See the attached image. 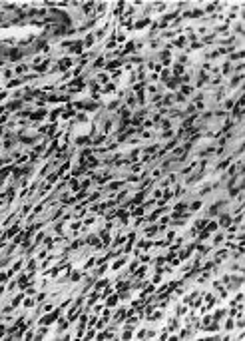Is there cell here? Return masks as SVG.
I'll return each mask as SVG.
<instances>
[{
    "label": "cell",
    "instance_id": "6da1fadb",
    "mask_svg": "<svg viewBox=\"0 0 245 341\" xmlns=\"http://www.w3.org/2000/svg\"><path fill=\"white\" fill-rule=\"evenodd\" d=\"M231 224H233V216L231 214H219V221H217L219 227H227Z\"/></svg>",
    "mask_w": 245,
    "mask_h": 341
},
{
    "label": "cell",
    "instance_id": "7c38bea8",
    "mask_svg": "<svg viewBox=\"0 0 245 341\" xmlns=\"http://www.w3.org/2000/svg\"><path fill=\"white\" fill-rule=\"evenodd\" d=\"M24 297H26L24 293H18V295H16V297H14V299H12V303H10V305H12V307H18V305H20V303H22V299H24Z\"/></svg>",
    "mask_w": 245,
    "mask_h": 341
},
{
    "label": "cell",
    "instance_id": "277c9868",
    "mask_svg": "<svg viewBox=\"0 0 245 341\" xmlns=\"http://www.w3.org/2000/svg\"><path fill=\"white\" fill-rule=\"evenodd\" d=\"M104 66H106V56H98L96 62L92 64V68L94 70H100V68H104Z\"/></svg>",
    "mask_w": 245,
    "mask_h": 341
},
{
    "label": "cell",
    "instance_id": "e0dca14e",
    "mask_svg": "<svg viewBox=\"0 0 245 341\" xmlns=\"http://www.w3.org/2000/svg\"><path fill=\"white\" fill-rule=\"evenodd\" d=\"M118 106H120V100H112L110 104H108V110L114 112V110H118Z\"/></svg>",
    "mask_w": 245,
    "mask_h": 341
},
{
    "label": "cell",
    "instance_id": "5bb4252c",
    "mask_svg": "<svg viewBox=\"0 0 245 341\" xmlns=\"http://www.w3.org/2000/svg\"><path fill=\"white\" fill-rule=\"evenodd\" d=\"M233 329H235V321H233V317H229L225 321V331H233Z\"/></svg>",
    "mask_w": 245,
    "mask_h": 341
},
{
    "label": "cell",
    "instance_id": "d6986e66",
    "mask_svg": "<svg viewBox=\"0 0 245 341\" xmlns=\"http://www.w3.org/2000/svg\"><path fill=\"white\" fill-rule=\"evenodd\" d=\"M145 331H148V329H140L138 333H136V337H138V339H144V337H145Z\"/></svg>",
    "mask_w": 245,
    "mask_h": 341
},
{
    "label": "cell",
    "instance_id": "7a4b0ae2",
    "mask_svg": "<svg viewBox=\"0 0 245 341\" xmlns=\"http://www.w3.org/2000/svg\"><path fill=\"white\" fill-rule=\"evenodd\" d=\"M94 42H96V36H94V32H88L86 38L82 40V44H84V48H92Z\"/></svg>",
    "mask_w": 245,
    "mask_h": 341
},
{
    "label": "cell",
    "instance_id": "8992f818",
    "mask_svg": "<svg viewBox=\"0 0 245 341\" xmlns=\"http://www.w3.org/2000/svg\"><path fill=\"white\" fill-rule=\"evenodd\" d=\"M185 44H187V38H185V36H181V38H176L172 46H177V48H185Z\"/></svg>",
    "mask_w": 245,
    "mask_h": 341
},
{
    "label": "cell",
    "instance_id": "9c48e42d",
    "mask_svg": "<svg viewBox=\"0 0 245 341\" xmlns=\"http://www.w3.org/2000/svg\"><path fill=\"white\" fill-rule=\"evenodd\" d=\"M122 186H124V180H122V182H112V184H108V189H110V192H118Z\"/></svg>",
    "mask_w": 245,
    "mask_h": 341
},
{
    "label": "cell",
    "instance_id": "ba28073f",
    "mask_svg": "<svg viewBox=\"0 0 245 341\" xmlns=\"http://www.w3.org/2000/svg\"><path fill=\"white\" fill-rule=\"evenodd\" d=\"M118 299H120V295H118V293H116V295H110V297H106V305H108V307H114L116 303H118Z\"/></svg>",
    "mask_w": 245,
    "mask_h": 341
},
{
    "label": "cell",
    "instance_id": "30bf717a",
    "mask_svg": "<svg viewBox=\"0 0 245 341\" xmlns=\"http://www.w3.org/2000/svg\"><path fill=\"white\" fill-rule=\"evenodd\" d=\"M225 313H227V311H225V309H217V311H215V315L211 317V319H213V321H217V323H219V321H221V319H223V317H225Z\"/></svg>",
    "mask_w": 245,
    "mask_h": 341
},
{
    "label": "cell",
    "instance_id": "3957f363",
    "mask_svg": "<svg viewBox=\"0 0 245 341\" xmlns=\"http://www.w3.org/2000/svg\"><path fill=\"white\" fill-rule=\"evenodd\" d=\"M126 317H128V309H126V307H120V309H116L114 321H124Z\"/></svg>",
    "mask_w": 245,
    "mask_h": 341
},
{
    "label": "cell",
    "instance_id": "ac0fdd59",
    "mask_svg": "<svg viewBox=\"0 0 245 341\" xmlns=\"http://www.w3.org/2000/svg\"><path fill=\"white\" fill-rule=\"evenodd\" d=\"M70 186H72L74 192H78V189H80V182H78L76 178H74V180H70Z\"/></svg>",
    "mask_w": 245,
    "mask_h": 341
},
{
    "label": "cell",
    "instance_id": "2e32d148",
    "mask_svg": "<svg viewBox=\"0 0 245 341\" xmlns=\"http://www.w3.org/2000/svg\"><path fill=\"white\" fill-rule=\"evenodd\" d=\"M130 337H134V333H131V327L128 325V327L124 329V333H122V339H130Z\"/></svg>",
    "mask_w": 245,
    "mask_h": 341
},
{
    "label": "cell",
    "instance_id": "9a60e30c",
    "mask_svg": "<svg viewBox=\"0 0 245 341\" xmlns=\"http://www.w3.org/2000/svg\"><path fill=\"white\" fill-rule=\"evenodd\" d=\"M223 239H225V235L223 234H217L213 238V243H211V248H213V245H219V243H223Z\"/></svg>",
    "mask_w": 245,
    "mask_h": 341
},
{
    "label": "cell",
    "instance_id": "4fadbf2b",
    "mask_svg": "<svg viewBox=\"0 0 245 341\" xmlns=\"http://www.w3.org/2000/svg\"><path fill=\"white\" fill-rule=\"evenodd\" d=\"M201 206H203V202H201V200H195V202L189 203V210H191V211H197V210H201Z\"/></svg>",
    "mask_w": 245,
    "mask_h": 341
},
{
    "label": "cell",
    "instance_id": "5b68a950",
    "mask_svg": "<svg viewBox=\"0 0 245 341\" xmlns=\"http://www.w3.org/2000/svg\"><path fill=\"white\" fill-rule=\"evenodd\" d=\"M180 94H181V96H185V98L191 96V94H194V86H185V84H183V86L180 88Z\"/></svg>",
    "mask_w": 245,
    "mask_h": 341
},
{
    "label": "cell",
    "instance_id": "8fae6325",
    "mask_svg": "<svg viewBox=\"0 0 245 341\" xmlns=\"http://www.w3.org/2000/svg\"><path fill=\"white\" fill-rule=\"evenodd\" d=\"M124 263H126V257H120V259H116V261L112 263V267H110V269H114V271H118V269H120Z\"/></svg>",
    "mask_w": 245,
    "mask_h": 341
},
{
    "label": "cell",
    "instance_id": "52a82bcc",
    "mask_svg": "<svg viewBox=\"0 0 245 341\" xmlns=\"http://www.w3.org/2000/svg\"><path fill=\"white\" fill-rule=\"evenodd\" d=\"M28 70H30V66H28V64H18V66H16V70H14V74H16V76H20V74L28 72Z\"/></svg>",
    "mask_w": 245,
    "mask_h": 341
}]
</instances>
